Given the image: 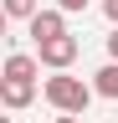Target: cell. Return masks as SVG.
<instances>
[{
	"mask_svg": "<svg viewBox=\"0 0 118 123\" xmlns=\"http://www.w3.org/2000/svg\"><path fill=\"white\" fill-rule=\"evenodd\" d=\"M41 98H46L56 113H87V103L98 98V87H93V82H82V77H67V67H62L56 77H46Z\"/></svg>",
	"mask_w": 118,
	"mask_h": 123,
	"instance_id": "obj_1",
	"label": "cell"
},
{
	"mask_svg": "<svg viewBox=\"0 0 118 123\" xmlns=\"http://www.w3.org/2000/svg\"><path fill=\"white\" fill-rule=\"evenodd\" d=\"M36 56H41V67L62 72V67H72V62H77V36H72V31H62V36L41 41V46H36Z\"/></svg>",
	"mask_w": 118,
	"mask_h": 123,
	"instance_id": "obj_2",
	"label": "cell"
},
{
	"mask_svg": "<svg viewBox=\"0 0 118 123\" xmlns=\"http://www.w3.org/2000/svg\"><path fill=\"white\" fill-rule=\"evenodd\" d=\"M0 103H5L10 113L31 108L36 103V77H0Z\"/></svg>",
	"mask_w": 118,
	"mask_h": 123,
	"instance_id": "obj_3",
	"label": "cell"
},
{
	"mask_svg": "<svg viewBox=\"0 0 118 123\" xmlns=\"http://www.w3.org/2000/svg\"><path fill=\"white\" fill-rule=\"evenodd\" d=\"M26 31H31V41L41 46V41H51V36H62L67 31V10L56 5V10H36L31 21H26Z\"/></svg>",
	"mask_w": 118,
	"mask_h": 123,
	"instance_id": "obj_4",
	"label": "cell"
},
{
	"mask_svg": "<svg viewBox=\"0 0 118 123\" xmlns=\"http://www.w3.org/2000/svg\"><path fill=\"white\" fill-rule=\"evenodd\" d=\"M93 87H98V98L118 103V56H108V67H98V72H93Z\"/></svg>",
	"mask_w": 118,
	"mask_h": 123,
	"instance_id": "obj_5",
	"label": "cell"
},
{
	"mask_svg": "<svg viewBox=\"0 0 118 123\" xmlns=\"http://www.w3.org/2000/svg\"><path fill=\"white\" fill-rule=\"evenodd\" d=\"M41 10V0H5V21H31Z\"/></svg>",
	"mask_w": 118,
	"mask_h": 123,
	"instance_id": "obj_6",
	"label": "cell"
},
{
	"mask_svg": "<svg viewBox=\"0 0 118 123\" xmlns=\"http://www.w3.org/2000/svg\"><path fill=\"white\" fill-rule=\"evenodd\" d=\"M56 5H62V10L72 15V10H87V0H56Z\"/></svg>",
	"mask_w": 118,
	"mask_h": 123,
	"instance_id": "obj_7",
	"label": "cell"
},
{
	"mask_svg": "<svg viewBox=\"0 0 118 123\" xmlns=\"http://www.w3.org/2000/svg\"><path fill=\"white\" fill-rule=\"evenodd\" d=\"M103 15H108V21L118 26V0H103Z\"/></svg>",
	"mask_w": 118,
	"mask_h": 123,
	"instance_id": "obj_8",
	"label": "cell"
},
{
	"mask_svg": "<svg viewBox=\"0 0 118 123\" xmlns=\"http://www.w3.org/2000/svg\"><path fill=\"white\" fill-rule=\"evenodd\" d=\"M108 56H118V26L108 31Z\"/></svg>",
	"mask_w": 118,
	"mask_h": 123,
	"instance_id": "obj_9",
	"label": "cell"
},
{
	"mask_svg": "<svg viewBox=\"0 0 118 123\" xmlns=\"http://www.w3.org/2000/svg\"><path fill=\"white\" fill-rule=\"evenodd\" d=\"M51 123H82V113H62V118H51Z\"/></svg>",
	"mask_w": 118,
	"mask_h": 123,
	"instance_id": "obj_10",
	"label": "cell"
}]
</instances>
